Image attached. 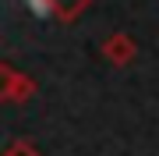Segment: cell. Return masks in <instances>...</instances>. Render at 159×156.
<instances>
[{
  "instance_id": "1",
  "label": "cell",
  "mask_w": 159,
  "mask_h": 156,
  "mask_svg": "<svg viewBox=\"0 0 159 156\" xmlns=\"http://www.w3.org/2000/svg\"><path fill=\"white\" fill-rule=\"evenodd\" d=\"M35 96V78L18 71L14 64H0V99L4 103H25Z\"/></svg>"
},
{
  "instance_id": "2",
  "label": "cell",
  "mask_w": 159,
  "mask_h": 156,
  "mask_svg": "<svg viewBox=\"0 0 159 156\" xmlns=\"http://www.w3.org/2000/svg\"><path fill=\"white\" fill-rule=\"evenodd\" d=\"M99 53H102V60L113 64V68H127V64L134 60V53H138V43L131 39L127 32H113V35H106V39H102Z\"/></svg>"
},
{
  "instance_id": "3",
  "label": "cell",
  "mask_w": 159,
  "mask_h": 156,
  "mask_svg": "<svg viewBox=\"0 0 159 156\" xmlns=\"http://www.w3.org/2000/svg\"><path fill=\"white\" fill-rule=\"evenodd\" d=\"M43 7L57 18V21L71 25V21H78V18L92 7V0H43Z\"/></svg>"
},
{
  "instance_id": "4",
  "label": "cell",
  "mask_w": 159,
  "mask_h": 156,
  "mask_svg": "<svg viewBox=\"0 0 159 156\" xmlns=\"http://www.w3.org/2000/svg\"><path fill=\"white\" fill-rule=\"evenodd\" d=\"M4 156H43V153L35 149L32 142H25V139H14V142L4 149Z\"/></svg>"
}]
</instances>
